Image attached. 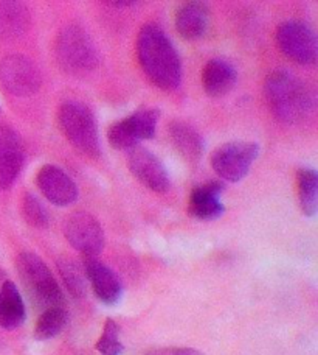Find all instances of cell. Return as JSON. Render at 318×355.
Segmentation results:
<instances>
[{
    "mask_svg": "<svg viewBox=\"0 0 318 355\" xmlns=\"http://www.w3.org/2000/svg\"><path fill=\"white\" fill-rule=\"evenodd\" d=\"M277 46L284 56L301 66H312L318 56L315 31L300 21H288L277 30Z\"/></svg>",
    "mask_w": 318,
    "mask_h": 355,
    "instance_id": "cell-6",
    "label": "cell"
},
{
    "mask_svg": "<svg viewBox=\"0 0 318 355\" xmlns=\"http://www.w3.org/2000/svg\"><path fill=\"white\" fill-rule=\"evenodd\" d=\"M143 355H205L193 347H157L144 352Z\"/></svg>",
    "mask_w": 318,
    "mask_h": 355,
    "instance_id": "cell-26",
    "label": "cell"
},
{
    "mask_svg": "<svg viewBox=\"0 0 318 355\" xmlns=\"http://www.w3.org/2000/svg\"><path fill=\"white\" fill-rule=\"evenodd\" d=\"M97 351L101 355H120L123 352V345L120 341V327L113 320H106L103 335H101Z\"/></svg>",
    "mask_w": 318,
    "mask_h": 355,
    "instance_id": "cell-25",
    "label": "cell"
},
{
    "mask_svg": "<svg viewBox=\"0 0 318 355\" xmlns=\"http://www.w3.org/2000/svg\"><path fill=\"white\" fill-rule=\"evenodd\" d=\"M58 122L67 141L80 153L91 157H98L101 155L98 123L87 105L76 100L66 101L59 107Z\"/></svg>",
    "mask_w": 318,
    "mask_h": 355,
    "instance_id": "cell-5",
    "label": "cell"
},
{
    "mask_svg": "<svg viewBox=\"0 0 318 355\" xmlns=\"http://www.w3.org/2000/svg\"><path fill=\"white\" fill-rule=\"evenodd\" d=\"M264 94L273 116L286 125L301 123L315 107L314 92L286 69L273 71L267 77Z\"/></svg>",
    "mask_w": 318,
    "mask_h": 355,
    "instance_id": "cell-2",
    "label": "cell"
},
{
    "mask_svg": "<svg viewBox=\"0 0 318 355\" xmlns=\"http://www.w3.org/2000/svg\"><path fill=\"white\" fill-rule=\"evenodd\" d=\"M0 83L15 97L35 95L42 85L37 66L24 55H10L0 61Z\"/></svg>",
    "mask_w": 318,
    "mask_h": 355,
    "instance_id": "cell-8",
    "label": "cell"
},
{
    "mask_svg": "<svg viewBox=\"0 0 318 355\" xmlns=\"http://www.w3.org/2000/svg\"><path fill=\"white\" fill-rule=\"evenodd\" d=\"M131 173L152 192L165 193L171 186L169 175L158 157L148 148L133 147L127 153Z\"/></svg>",
    "mask_w": 318,
    "mask_h": 355,
    "instance_id": "cell-10",
    "label": "cell"
},
{
    "mask_svg": "<svg viewBox=\"0 0 318 355\" xmlns=\"http://www.w3.org/2000/svg\"><path fill=\"white\" fill-rule=\"evenodd\" d=\"M168 135L176 150L188 161H199L205 148L199 131L185 122H173L168 126Z\"/></svg>",
    "mask_w": 318,
    "mask_h": 355,
    "instance_id": "cell-17",
    "label": "cell"
},
{
    "mask_svg": "<svg viewBox=\"0 0 318 355\" xmlns=\"http://www.w3.org/2000/svg\"><path fill=\"white\" fill-rule=\"evenodd\" d=\"M84 271L92 284L93 293L106 306H113L120 301L123 293V285L120 277L109 266L97 261L95 257H87L84 261Z\"/></svg>",
    "mask_w": 318,
    "mask_h": 355,
    "instance_id": "cell-13",
    "label": "cell"
},
{
    "mask_svg": "<svg viewBox=\"0 0 318 355\" xmlns=\"http://www.w3.org/2000/svg\"><path fill=\"white\" fill-rule=\"evenodd\" d=\"M259 147L254 142H227L212 153V167L219 178L230 182H239L250 172L256 161Z\"/></svg>",
    "mask_w": 318,
    "mask_h": 355,
    "instance_id": "cell-7",
    "label": "cell"
},
{
    "mask_svg": "<svg viewBox=\"0 0 318 355\" xmlns=\"http://www.w3.org/2000/svg\"><path fill=\"white\" fill-rule=\"evenodd\" d=\"M238 81V73L230 62L221 58L209 60L202 71V86L208 97H224Z\"/></svg>",
    "mask_w": 318,
    "mask_h": 355,
    "instance_id": "cell-15",
    "label": "cell"
},
{
    "mask_svg": "<svg viewBox=\"0 0 318 355\" xmlns=\"http://www.w3.org/2000/svg\"><path fill=\"white\" fill-rule=\"evenodd\" d=\"M37 187L55 206H70L78 200V187L62 168L44 166L36 175Z\"/></svg>",
    "mask_w": 318,
    "mask_h": 355,
    "instance_id": "cell-12",
    "label": "cell"
},
{
    "mask_svg": "<svg viewBox=\"0 0 318 355\" xmlns=\"http://www.w3.org/2000/svg\"><path fill=\"white\" fill-rule=\"evenodd\" d=\"M25 164V148L21 136L6 125H0V190L16 182Z\"/></svg>",
    "mask_w": 318,
    "mask_h": 355,
    "instance_id": "cell-11",
    "label": "cell"
},
{
    "mask_svg": "<svg viewBox=\"0 0 318 355\" xmlns=\"http://www.w3.org/2000/svg\"><path fill=\"white\" fill-rule=\"evenodd\" d=\"M30 27V12L24 3L0 0V40H15Z\"/></svg>",
    "mask_w": 318,
    "mask_h": 355,
    "instance_id": "cell-19",
    "label": "cell"
},
{
    "mask_svg": "<svg viewBox=\"0 0 318 355\" xmlns=\"http://www.w3.org/2000/svg\"><path fill=\"white\" fill-rule=\"evenodd\" d=\"M137 58L152 85L174 91L182 81V62L173 42L156 24H148L137 37Z\"/></svg>",
    "mask_w": 318,
    "mask_h": 355,
    "instance_id": "cell-1",
    "label": "cell"
},
{
    "mask_svg": "<svg viewBox=\"0 0 318 355\" xmlns=\"http://www.w3.org/2000/svg\"><path fill=\"white\" fill-rule=\"evenodd\" d=\"M0 277H2V271H0Z\"/></svg>",
    "mask_w": 318,
    "mask_h": 355,
    "instance_id": "cell-27",
    "label": "cell"
},
{
    "mask_svg": "<svg viewBox=\"0 0 318 355\" xmlns=\"http://www.w3.org/2000/svg\"><path fill=\"white\" fill-rule=\"evenodd\" d=\"M56 61L64 72L73 77H84L100 64L98 49L84 28L67 25L56 37Z\"/></svg>",
    "mask_w": 318,
    "mask_h": 355,
    "instance_id": "cell-4",
    "label": "cell"
},
{
    "mask_svg": "<svg viewBox=\"0 0 318 355\" xmlns=\"http://www.w3.org/2000/svg\"><path fill=\"white\" fill-rule=\"evenodd\" d=\"M16 266L25 293L37 309L47 310L64 306V293L59 284L39 256L35 252H22L17 257Z\"/></svg>",
    "mask_w": 318,
    "mask_h": 355,
    "instance_id": "cell-3",
    "label": "cell"
},
{
    "mask_svg": "<svg viewBox=\"0 0 318 355\" xmlns=\"http://www.w3.org/2000/svg\"><path fill=\"white\" fill-rule=\"evenodd\" d=\"M56 265H58L61 279L70 293L76 297H84L87 293V276L81 265L72 259H59Z\"/></svg>",
    "mask_w": 318,
    "mask_h": 355,
    "instance_id": "cell-23",
    "label": "cell"
},
{
    "mask_svg": "<svg viewBox=\"0 0 318 355\" xmlns=\"http://www.w3.org/2000/svg\"><path fill=\"white\" fill-rule=\"evenodd\" d=\"M24 218L31 227L36 230H46L48 226V214L44 209L42 202L33 193H25L22 201Z\"/></svg>",
    "mask_w": 318,
    "mask_h": 355,
    "instance_id": "cell-24",
    "label": "cell"
},
{
    "mask_svg": "<svg viewBox=\"0 0 318 355\" xmlns=\"http://www.w3.org/2000/svg\"><path fill=\"white\" fill-rule=\"evenodd\" d=\"M225 189L222 181H209L203 186L191 190L188 212L193 218L200 221H213L222 217L224 206L219 201V195Z\"/></svg>",
    "mask_w": 318,
    "mask_h": 355,
    "instance_id": "cell-14",
    "label": "cell"
},
{
    "mask_svg": "<svg viewBox=\"0 0 318 355\" xmlns=\"http://www.w3.org/2000/svg\"><path fill=\"white\" fill-rule=\"evenodd\" d=\"M107 139H109L111 147L127 151L132 150L133 147H138V142L142 141L132 116H127L122 120L113 122L109 126V130H107Z\"/></svg>",
    "mask_w": 318,
    "mask_h": 355,
    "instance_id": "cell-21",
    "label": "cell"
},
{
    "mask_svg": "<svg viewBox=\"0 0 318 355\" xmlns=\"http://www.w3.org/2000/svg\"><path fill=\"white\" fill-rule=\"evenodd\" d=\"M64 236L67 242L87 257H97L104 248V232L100 221L87 212L70 214L64 223Z\"/></svg>",
    "mask_w": 318,
    "mask_h": 355,
    "instance_id": "cell-9",
    "label": "cell"
},
{
    "mask_svg": "<svg viewBox=\"0 0 318 355\" xmlns=\"http://www.w3.org/2000/svg\"><path fill=\"white\" fill-rule=\"evenodd\" d=\"M208 27V6L202 2H187L176 12V30L187 41H196L205 35Z\"/></svg>",
    "mask_w": 318,
    "mask_h": 355,
    "instance_id": "cell-16",
    "label": "cell"
},
{
    "mask_svg": "<svg viewBox=\"0 0 318 355\" xmlns=\"http://www.w3.org/2000/svg\"><path fill=\"white\" fill-rule=\"evenodd\" d=\"M25 321V306L15 282L5 281L0 290V326L6 331L17 329Z\"/></svg>",
    "mask_w": 318,
    "mask_h": 355,
    "instance_id": "cell-18",
    "label": "cell"
},
{
    "mask_svg": "<svg viewBox=\"0 0 318 355\" xmlns=\"http://www.w3.org/2000/svg\"><path fill=\"white\" fill-rule=\"evenodd\" d=\"M68 313L62 307H52L44 310L35 327V338L46 341L59 335L67 326Z\"/></svg>",
    "mask_w": 318,
    "mask_h": 355,
    "instance_id": "cell-22",
    "label": "cell"
},
{
    "mask_svg": "<svg viewBox=\"0 0 318 355\" xmlns=\"http://www.w3.org/2000/svg\"><path fill=\"white\" fill-rule=\"evenodd\" d=\"M298 200L306 217H315L318 207V175L314 168H300L297 173Z\"/></svg>",
    "mask_w": 318,
    "mask_h": 355,
    "instance_id": "cell-20",
    "label": "cell"
}]
</instances>
